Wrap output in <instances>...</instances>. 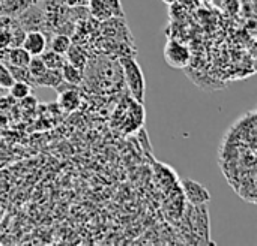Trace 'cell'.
<instances>
[{"mask_svg":"<svg viewBox=\"0 0 257 246\" xmlns=\"http://www.w3.org/2000/svg\"><path fill=\"white\" fill-rule=\"evenodd\" d=\"M21 47L30 54V56H39L47 50V38L41 30H30L26 32L24 39L21 42Z\"/></svg>","mask_w":257,"mask_h":246,"instance_id":"5","label":"cell"},{"mask_svg":"<svg viewBox=\"0 0 257 246\" xmlns=\"http://www.w3.org/2000/svg\"><path fill=\"white\" fill-rule=\"evenodd\" d=\"M8 89L14 99H24V98L30 96L33 86H30L29 83H24V81H14Z\"/></svg>","mask_w":257,"mask_h":246,"instance_id":"15","label":"cell"},{"mask_svg":"<svg viewBox=\"0 0 257 246\" xmlns=\"http://www.w3.org/2000/svg\"><path fill=\"white\" fill-rule=\"evenodd\" d=\"M39 57L42 59L44 65L48 69H60L66 62V57L63 54H59L53 50H45L44 53L39 54Z\"/></svg>","mask_w":257,"mask_h":246,"instance_id":"12","label":"cell"},{"mask_svg":"<svg viewBox=\"0 0 257 246\" xmlns=\"http://www.w3.org/2000/svg\"><path fill=\"white\" fill-rule=\"evenodd\" d=\"M60 72H62V78L65 83H69V84H80L83 81V71L78 69L77 66H74L72 63L69 62H65V65L60 68Z\"/></svg>","mask_w":257,"mask_h":246,"instance_id":"11","label":"cell"},{"mask_svg":"<svg viewBox=\"0 0 257 246\" xmlns=\"http://www.w3.org/2000/svg\"><path fill=\"white\" fill-rule=\"evenodd\" d=\"M59 92V105L65 111H74L77 110L80 104V96L77 92V87L74 84H68V89H56Z\"/></svg>","mask_w":257,"mask_h":246,"instance_id":"6","label":"cell"},{"mask_svg":"<svg viewBox=\"0 0 257 246\" xmlns=\"http://www.w3.org/2000/svg\"><path fill=\"white\" fill-rule=\"evenodd\" d=\"M164 59L169 63V66L182 69L187 68L191 59V53L187 45L181 44L179 41L169 39L164 47Z\"/></svg>","mask_w":257,"mask_h":246,"instance_id":"2","label":"cell"},{"mask_svg":"<svg viewBox=\"0 0 257 246\" xmlns=\"http://www.w3.org/2000/svg\"><path fill=\"white\" fill-rule=\"evenodd\" d=\"M120 66L123 69V75H125V81H126L130 95L133 96L134 101L143 104L146 83H145V75H143L142 68L139 66V63L134 60L133 56L120 57Z\"/></svg>","mask_w":257,"mask_h":246,"instance_id":"1","label":"cell"},{"mask_svg":"<svg viewBox=\"0 0 257 246\" xmlns=\"http://www.w3.org/2000/svg\"><path fill=\"white\" fill-rule=\"evenodd\" d=\"M166 5H175V3H178V0H163Z\"/></svg>","mask_w":257,"mask_h":246,"instance_id":"18","label":"cell"},{"mask_svg":"<svg viewBox=\"0 0 257 246\" xmlns=\"http://www.w3.org/2000/svg\"><path fill=\"white\" fill-rule=\"evenodd\" d=\"M39 0H0V15H8L17 18L21 12H24L33 3Z\"/></svg>","mask_w":257,"mask_h":246,"instance_id":"7","label":"cell"},{"mask_svg":"<svg viewBox=\"0 0 257 246\" xmlns=\"http://www.w3.org/2000/svg\"><path fill=\"white\" fill-rule=\"evenodd\" d=\"M65 57H66V62H69L74 66H77L78 69L84 71V68L87 65V54L84 53V50L81 47L71 44V47L65 53Z\"/></svg>","mask_w":257,"mask_h":246,"instance_id":"9","label":"cell"},{"mask_svg":"<svg viewBox=\"0 0 257 246\" xmlns=\"http://www.w3.org/2000/svg\"><path fill=\"white\" fill-rule=\"evenodd\" d=\"M72 41L68 35H63V33H56L53 38H51V42H50V50L59 53V54H63L68 51V48L71 47Z\"/></svg>","mask_w":257,"mask_h":246,"instance_id":"14","label":"cell"},{"mask_svg":"<svg viewBox=\"0 0 257 246\" xmlns=\"http://www.w3.org/2000/svg\"><path fill=\"white\" fill-rule=\"evenodd\" d=\"M27 69H29L30 75L35 80V78H38L39 75H42L47 71V66L44 65V62H42V59L39 56H32L29 63H27Z\"/></svg>","mask_w":257,"mask_h":246,"instance_id":"16","label":"cell"},{"mask_svg":"<svg viewBox=\"0 0 257 246\" xmlns=\"http://www.w3.org/2000/svg\"><path fill=\"white\" fill-rule=\"evenodd\" d=\"M9 74L12 75L14 81H24V83H29L30 86H35V80L33 77L30 75L27 66H15V65H9V63H5Z\"/></svg>","mask_w":257,"mask_h":246,"instance_id":"13","label":"cell"},{"mask_svg":"<svg viewBox=\"0 0 257 246\" xmlns=\"http://www.w3.org/2000/svg\"><path fill=\"white\" fill-rule=\"evenodd\" d=\"M181 188H182V192H184L187 201L191 206H202V204H208L211 201L209 191L202 183H199L196 180L182 179L181 180Z\"/></svg>","mask_w":257,"mask_h":246,"instance_id":"4","label":"cell"},{"mask_svg":"<svg viewBox=\"0 0 257 246\" xmlns=\"http://www.w3.org/2000/svg\"><path fill=\"white\" fill-rule=\"evenodd\" d=\"M62 81H63V78H62L60 69H48L47 68V71L42 75H39L38 78H35V86L56 89Z\"/></svg>","mask_w":257,"mask_h":246,"instance_id":"8","label":"cell"},{"mask_svg":"<svg viewBox=\"0 0 257 246\" xmlns=\"http://www.w3.org/2000/svg\"><path fill=\"white\" fill-rule=\"evenodd\" d=\"M12 83H14L12 75L9 74V71H8V68H6V65L0 60V86H2V87H5V89H8Z\"/></svg>","mask_w":257,"mask_h":246,"instance_id":"17","label":"cell"},{"mask_svg":"<svg viewBox=\"0 0 257 246\" xmlns=\"http://www.w3.org/2000/svg\"><path fill=\"white\" fill-rule=\"evenodd\" d=\"M17 20L26 32L44 29L45 23H47V15H45L44 6H41V0L38 3H33L32 6H29L24 12H21L17 17Z\"/></svg>","mask_w":257,"mask_h":246,"instance_id":"3","label":"cell"},{"mask_svg":"<svg viewBox=\"0 0 257 246\" xmlns=\"http://www.w3.org/2000/svg\"><path fill=\"white\" fill-rule=\"evenodd\" d=\"M30 57L32 56L23 47H12L8 50V57L5 63L15 65V66H27Z\"/></svg>","mask_w":257,"mask_h":246,"instance_id":"10","label":"cell"}]
</instances>
